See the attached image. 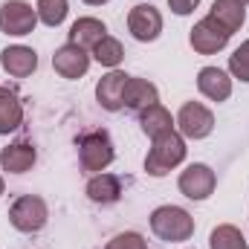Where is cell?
I'll use <instances>...</instances> for the list:
<instances>
[{"label": "cell", "instance_id": "obj_2", "mask_svg": "<svg viewBox=\"0 0 249 249\" xmlns=\"http://www.w3.org/2000/svg\"><path fill=\"white\" fill-rule=\"evenodd\" d=\"M151 232L165 244H183L194 235V217L180 206H160L151 212Z\"/></svg>", "mask_w": 249, "mask_h": 249}, {"label": "cell", "instance_id": "obj_8", "mask_svg": "<svg viewBox=\"0 0 249 249\" xmlns=\"http://www.w3.org/2000/svg\"><path fill=\"white\" fill-rule=\"evenodd\" d=\"M127 29H130V35H133L136 41H142V44L157 41L160 32H162V15H160V9L151 6V3L133 6V9L127 12Z\"/></svg>", "mask_w": 249, "mask_h": 249}, {"label": "cell", "instance_id": "obj_22", "mask_svg": "<svg viewBox=\"0 0 249 249\" xmlns=\"http://www.w3.org/2000/svg\"><path fill=\"white\" fill-rule=\"evenodd\" d=\"M93 58L102 64V67H110V70H116L119 61L124 58V47L119 38H113V35H105L96 47H93Z\"/></svg>", "mask_w": 249, "mask_h": 249}, {"label": "cell", "instance_id": "obj_28", "mask_svg": "<svg viewBox=\"0 0 249 249\" xmlns=\"http://www.w3.org/2000/svg\"><path fill=\"white\" fill-rule=\"evenodd\" d=\"M3 188H6V186H3V177H0V194H3Z\"/></svg>", "mask_w": 249, "mask_h": 249}, {"label": "cell", "instance_id": "obj_6", "mask_svg": "<svg viewBox=\"0 0 249 249\" xmlns=\"http://www.w3.org/2000/svg\"><path fill=\"white\" fill-rule=\"evenodd\" d=\"M229 38H232V35H229L212 15H206L203 20H197L194 29L188 32V44H191V50L200 53V55H214V53H220V50L229 44Z\"/></svg>", "mask_w": 249, "mask_h": 249}, {"label": "cell", "instance_id": "obj_4", "mask_svg": "<svg viewBox=\"0 0 249 249\" xmlns=\"http://www.w3.org/2000/svg\"><path fill=\"white\" fill-rule=\"evenodd\" d=\"M47 220H50V209H47L44 197H38V194H20L9 206V223L23 235L41 232L47 226Z\"/></svg>", "mask_w": 249, "mask_h": 249}, {"label": "cell", "instance_id": "obj_14", "mask_svg": "<svg viewBox=\"0 0 249 249\" xmlns=\"http://www.w3.org/2000/svg\"><path fill=\"white\" fill-rule=\"evenodd\" d=\"M157 102H160V90H157V84H151L148 78H136V75L127 78V84H124V96H122V105L127 107V110L142 113L145 107H151V105H157Z\"/></svg>", "mask_w": 249, "mask_h": 249}, {"label": "cell", "instance_id": "obj_15", "mask_svg": "<svg viewBox=\"0 0 249 249\" xmlns=\"http://www.w3.org/2000/svg\"><path fill=\"white\" fill-rule=\"evenodd\" d=\"M38 160V151L29 142H12L0 151V168L9 174H26Z\"/></svg>", "mask_w": 249, "mask_h": 249}, {"label": "cell", "instance_id": "obj_19", "mask_svg": "<svg viewBox=\"0 0 249 249\" xmlns=\"http://www.w3.org/2000/svg\"><path fill=\"white\" fill-rule=\"evenodd\" d=\"M20 122H23V105H20V99L15 96V90L0 87V136L18 130Z\"/></svg>", "mask_w": 249, "mask_h": 249}, {"label": "cell", "instance_id": "obj_29", "mask_svg": "<svg viewBox=\"0 0 249 249\" xmlns=\"http://www.w3.org/2000/svg\"><path fill=\"white\" fill-rule=\"evenodd\" d=\"M244 3H249V0H244Z\"/></svg>", "mask_w": 249, "mask_h": 249}, {"label": "cell", "instance_id": "obj_10", "mask_svg": "<svg viewBox=\"0 0 249 249\" xmlns=\"http://www.w3.org/2000/svg\"><path fill=\"white\" fill-rule=\"evenodd\" d=\"M53 67H55V72L61 75V78H81L87 70H90V55H87V50H81V47H75V44H64L55 50V55H53Z\"/></svg>", "mask_w": 249, "mask_h": 249}, {"label": "cell", "instance_id": "obj_26", "mask_svg": "<svg viewBox=\"0 0 249 249\" xmlns=\"http://www.w3.org/2000/svg\"><path fill=\"white\" fill-rule=\"evenodd\" d=\"M197 6H200V0H168V9H171L174 15H180V18L191 15Z\"/></svg>", "mask_w": 249, "mask_h": 249}, {"label": "cell", "instance_id": "obj_16", "mask_svg": "<svg viewBox=\"0 0 249 249\" xmlns=\"http://www.w3.org/2000/svg\"><path fill=\"white\" fill-rule=\"evenodd\" d=\"M105 35H107V26H105L99 18H78V20L70 26V41H67V44H75V47H81V50H93Z\"/></svg>", "mask_w": 249, "mask_h": 249}, {"label": "cell", "instance_id": "obj_9", "mask_svg": "<svg viewBox=\"0 0 249 249\" xmlns=\"http://www.w3.org/2000/svg\"><path fill=\"white\" fill-rule=\"evenodd\" d=\"M177 186H180V191L186 194L188 200H209L214 194L217 177H214V171L206 162H191L186 171L180 174Z\"/></svg>", "mask_w": 249, "mask_h": 249}, {"label": "cell", "instance_id": "obj_23", "mask_svg": "<svg viewBox=\"0 0 249 249\" xmlns=\"http://www.w3.org/2000/svg\"><path fill=\"white\" fill-rule=\"evenodd\" d=\"M35 12H38V20L44 23V26H61L64 20H67V12H70V3L67 0H38V6H35Z\"/></svg>", "mask_w": 249, "mask_h": 249}, {"label": "cell", "instance_id": "obj_13", "mask_svg": "<svg viewBox=\"0 0 249 249\" xmlns=\"http://www.w3.org/2000/svg\"><path fill=\"white\" fill-rule=\"evenodd\" d=\"M0 64L12 78H26L38 70V53L23 47V44H15V47H6L0 53Z\"/></svg>", "mask_w": 249, "mask_h": 249}, {"label": "cell", "instance_id": "obj_25", "mask_svg": "<svg viewBox=\"0 0 249 249\" xmlns=\"http://www.w3.org/2000/svg\"><path fill=\"white\" fill-rule=\"evenodd\" d=\"M105 249H148V244H145V238L139 232H122V235H116Z\"/></svg>", "mask_w": 249, "mask_h": 249}, {"label": "cell", "instance_id": "obj_27", "mask_svg": "<svg viewBox=\"0 0 249 249\" xmlns=\"http://www.w3.org/2000/svg\"><path fill=\"white\" fill-rule=\"evenodd\" d=\"M84 3H87V6H105L107 0H84Z\"/></svg>", "mask_w": 249, "mask_h": 249}, {"label": "cell", "instance_id": "obj_21", "mask_svg": "<svg viewBox=\"0 0 249 249\" xmlns=\"http://www.w3.org/2000/svg\"><path fill=\"white\" fill-rule=\"evenodd\" d=\"M209 247L212 249H249V244H247V238H244V232H241L238 226L223 223V226L212 229V235H209Z\"/></svg>", "mask_w": 249, "mask_h": 249}, {"label": "cell", "instance_id": "obj_7", "mask_svg": "<svg viewBox=\"0 0 249 249\" xmlns=\"http://www.w3.org/2000/svg\"><path fill=\"white\" fill-rule=\"evenodd\" d=\"M177 130L183 139H206L214 130V113L200 102H186L177 113Z\"/></svg>", "mask_w": 249, "mask_h": 249}, {"label": "cell", "instance_id": "obj_20", "mask_svg": "<svg viewBox=\"0 0 249 249\" xmlns=\"http://www.w3.org/2000/svg\"><path fill=\"white\" fill-rule=\"evenodd\" d=\"M139 124H142V133L151 136V139H157V136L174 130V119H171V113H168L160 102L151 105V107H145V110L139 113Z\"/></svg>", "mask_w": 249, "mask_h": 249}, {"label": "cell", "instance_id": "obj_1", "mask_svg": "<svg viewBox=\"0 0 249 249\" xmlns=\"http://www.w3.org/2000/svg\"><path fill=\"white\" fill-rule=\"evenodd\" d=\"M186 151H188L186 139L177 130H168V133L154 139V145H151V151L145 157V171L151 177H165L186 160Z\"/></svg>", "mask_w": 249, "mask_h": 249}, {"label": "cell", "instance_id": "obj_24", "mask_svg": "<svg viewBox=\"0 0 249 249\" xmlns=\"http://www.w3.org/2000/svg\"><path fill=\"white\" fill-rule=\"evenodd\" d=\"M229 72H232V78L249 84V41H244V44L229 55Z\"/></svg>", "mask_w": 249, "mask_h": 249}, {"label": "cell", "instance_id": "obj_11", "mask_svg": "<svg viewBox=\"0 0 249 249\" xmlns=\"http://www.w3.org/2000/svg\"><path fill=\"white\" fill-rule=\"evenodd\" d=\"M127 72L122 70H110L107 75H102L99 78V84H96V99H99V105L105 107V110H110V113H116V110H122V96H124V84H127Z\"/></svg>", "mask_w": 249, "mask_h": 249}, {"label": "cell", "instance_id": "obj_18", "mask_svg": "<svg viewBox=\"0 0 249 249\" xmlns=\"http://www.w3.org/2000/svg\"><path fill=\"white\" fill-rule=\"evenodd\" d=\"M87 197L99 206H110V203H119L122 197V180L116 174H93V180L87 183Z\"/></svg>", "mask_w": 249, "mask_h": 249}, {"label": "cell", "instance_id": "obj_17", "mask_svg": "<svg viewBox=\"0 0 249 249\" xmlns=\"http://www.w3.org/2000/svg\"><path fill=\"white\" fill-rule=\"evenodd\" d=\"M209 15L232 35V32H238L247 23V3L244 0H214Z\"/></svg>", "mask_w": 249, "mask_h": 249}, {"label": "cell", "instance_id": "obj_5", "mask_svg": "<svg viewBox=\"0 0 249 249\" xmlns=\"http://www.w3.org/2000/svg\"><path fill=\"white\" fill-rule=\"evenodd\" d=\"M38 26V12L26 0H6L0 6V32L12 38H23L35 32Z\"/></svg>", "mask_w": 249, "mask_h": 249}, {"label": "cell", "instance_id": "obj_12", "mask_svg": "<svg viewBox=\"0 0 249 249\" xmlns=\"http://www.w3.org/2000/svg\"><path fill=\"white\" fill-rule=\"evenodd\" d=\"M197 90L212 102H226L232 96V75L220 67H203L197 72Z\"/></svg>", "mask_w": 249, "mask_h": 249}, {"label": "cell", "instance_id": "obj_3", "mask_svg": "<svg viewBox=\"0 0 249 249\" xmlns=\"http://www.w3.org/2000/svg\"><path fill=\"white\" fill-rule=\"evenodd\" d=\"M78 145V162L87 174H102L113 160H116V151H113V139L107 130H90V133H81L75 139Z\"/></svg>", "mask_w": 249, "mask_h": 249}]
</instances>
